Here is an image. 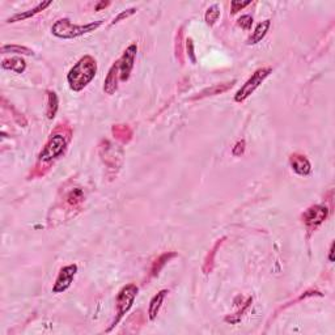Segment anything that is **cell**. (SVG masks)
Segmentation results:
<instances>
[{"instance_id":"9a60e30c","label":"cell","mask_w":335,"mask_h":335,"mask_svg":"<svg viewBox=\"0 0 335 335\" xmlns=\"http://www.w3.org/2000/svg\"><path fill=\"white\" fill-rule=\"evenodd\" d=\"M1 67L4 69H9V71H13L16 73H23L27 68V62L20 57L8 58V59H4L1 62Z\"/></svg>"},{"instance_id":"6da1fadb","label":"cell","mask_w":335,"mask_h":335,"mask_svg":"<svg viewBox=\"0 0 335 335\" xmlns=\"http://www.w3.org/2000/svg\"><path fill=\"white\" fill-rule=\"evenodd\" d=\"M97 73V62L91 55H85L73 65L67 73V83L71 91L81 92L95 79Z\"/></svg>"},{"instance_id":"d4e9b609","label":"cell","mask_w":335,"mask_h":335,"mask_svg":"<svg viewBox=\"0 0 335 335\" xmlns=\"http://www.w3.org/2000/svg\"><path fill=\"white\" fill-rule=\"evenodd\" d=\"M134 13H136V8H130V9H127V11L121 12V13H119V15L117 16L113 21H111V25L118 24L119 21H122L123 19H127V17H130V16H133Z\"/></svg>"},{"instance_id":"3957f363","label":"cell","mask_w":335,"mask_h":335,"mask_svg":"<svg viewBox=\"0 0 335 335\" xmlns=\"http://www.w3.org/2000/svg\"><path fill=\"white\" fill-rule=\"evenodd\" d=\"M102 23V20H99V21H93V23L85 24V25H75L68 19H61L51 27V33L61 39L77 38L80 35L88 34V33L99 29Z\"/></svg>"},{"instance_id":"f1b7e54d","label":"cell","mask_w":335,"mask_h":335,"mask_svg":"<svg viewBox=\"0 0 335 335\" xmlns=\"http://www.w3.org/2000/svg\"><path fill=\"white\" fill-rule=\"evenodd\" d=\"M109 4H110L109 1H106V3H105V1H101V3H99L97 5H96V11H100V9H102V8L107 7Z\"/></svg>"},{"instance_id":"d6986e66","label":"cell","mask_w":335,"mask_h":335,"mask_svg":"<svg viewBox=\"0 0 335 335\" xmlns=\"http://www.w3.org/2000/svg\"><path fill=\"white\" fill-rule=\"evenodd\" d=\"M220 15H221L220 7H219L217 4H213V5H211V7L207 9L206 15H204V20H206V23L208 24L209 27H212L213 24L219 20Z\"/></svg>"},{"instance_id":"5bb4252c","label":"cell","mask_w":335,"mask_h":335,"mask_svg":"<svg viewBox=\"0 0 335 335\" xmlns=\"http://www.w3.org/2000/svg\"><path fill=\"white\" fill-rule=\"evenodd\" d=\"M270 27H271L270 20H265L262 23H259L258 25L255 27L254 32L251 33V35L248 38L246 43H248V45H255V43H258V42L262 41V39L265 38V35L267 34V32H268Z\"/></svg>"},{"instance_id":"7c38bea8","label":"cell","mask_w":335,"mask_h":335,"mask_svg":"<svg viewBox=\"0 0 335 335\" xmlns=\"http://www.w3.org/2000/svg\"><path fill=\"white\" fill-rule=\"evenodd\" d=\"M234 84H236V80H232L225 84H216V85H213V87H209V88H206V89H203L201 93H198V96L193 97V100L195 101V100L204 99V97H208V96L221 95V93H224V92H227L228 89H231Z\"/></svg>"},{"instance_id":"4316f807","label":"cell","mask_w":335,"mask_h":335,"mask_svg":"<svg viewBox=\"0 0 335 335\" xmlns=\"http://www.w3.org/2000/svg\"><path fill=\"white\" fill-rule=\"evenodd\" d=\"M186 49H187V55L190 58L191 63H197V58H195L194 54V43H193V39L187 38L186 39Z\"/></svg>"},{"instance_id":"9c48e42d","label":"cell","mask_w":335,"mask_h":335,"mask_svg":"<svg viewBox=\"0 0 335 335\" xmlns=\"http://www.w3.org/2000/svg\"><path fill=\"white\" fill-rule=\"evenodd\" d=\"M290 164L292 167L293 171L299 175H309L312 173V165L306 159V156L301 153H293L290 157Z\"/></svg>"},{"instance_id":"ba28073f","label":"cell","mask_w":335,"mask_h":335,"mask_svg":"<svg viewBox=\"0 0 335 335\" xmlns=\"http://www.w3.org/2000/svg\"><path fill=\"white\" fill-rule=\"evenodd\" d=\"M137 53V46L136 43L130 45L127 49L123 51L122 57L119 58L118 65H119V76H121V81H127L130 79L131 71L134 68V63H135V58H136Z\"/></svg>"},{"instance_id":"5b68a950","label":"cell","mask_w":335,"mask_h":335,"mask_svg":"<svg viewBox=\"0 0 335 335\" xmlns=\"http://www.w3.org/2000/svg\"><path fill=\"white\" fill-rule=\"evenodd\" d=\"M137 291H139V288L136 287V284H133V283L127 284V286H125L122 290L119 291L118 296H117V317L113 321L110 328L107 329V332H110L111 329L117 326L119 324V321L123 318V316L131 309L134 300L137 296Z\"/></svg>"},{"instance_id":"4fadbf2b","label":"cell","mask_w":335,"mask_h":335,"mask_svg":"<svg viewBox=\"0 0 335 335\" xmlns=\"http://www.w3.org/2000/svg\"><path fill=\"white\" fill-rule=\"evenodd\" d=\"M168 291L167 290H161L160 292L156 293L155 296L152 297V300L149 301V308H148V317L151 321L156 320L157 314L160 312V308L163 302H164V299L167 296Z\"/></svg>"},{"instance_id":"8992f818","label":"cell","mask_w":335,"mask_h":335,"mask_svg":"<svg viewBox=\"0 0 335 335\" xmlns=\"http://www.w3.org/2000/svg\"><path fill=\"white\" fill-rule=\"evenodd\" d=\"M328 215H329L328 207L316 204V206L309 207V208L302 213V221H304V224L306 225V228H308L309 231H314L318 225H321L325 220H326Z\"/></svg>"},{"instance_id":"7a4b0ae2","label":"cell","mask_w":335,"mask_h":335,"mask_svg":"<svg viewBox=\"0 0 335 335\" xmlns=\"http://www.w3.org/2000/svg\"><path fill=\"white\" fill-rule=\"evenodd\" d=\"M69 135L71 134L66 135L65 131H63V133H54L50 136L46 145L43 147L41 153H39L38 164L35 167V170H39L42 168L50 169L51 163H54L58 157L62 156L63 152H65L66 147H67L69 141Z\"/></svg>"},{"instance_id":"2e32d148","label":"cell","mask_w":335,"mask_h":335,"mask_svg":"<svg viewBox=\"0 0 335 335\" xmlns=\"http://www.w3.org/2000/svg\"><path fill=\"white\" fill-rule=\"evenodd\" d=\"M174 257H177V253H174V251H168V253L161 254L160 257H159V258L153 262L152 268H151V275H152V276L159 275V272L163 270V267H164L165 265L170 261V259L174 258Z\"/></svg>"},{"instance_id":"e0dca14e","label":"cell","mask_w":335,"mask_h":335,"mask_svg":"<svg viewBox=\"0 0 335 335\" xmlns=\"http://www.w3.org/2000/svg\"><path fill=\"white\" fill-rule=\"evenodd\" d=\"M58 105H59V99H58L57 93L54 91H47V110H46L47 118H55L58 111Z\"/></svg>"},{"instance_id":"cb8c5ba5","label":"cell","mask_w":335,"mask_h":335,"mask_svg":"<svg viewBox=\"0 0 335 335\" xmlns=\"http://www.w3.org/2000/svg\"><path fill=\"white\" fill-rule=\"evenodd\" d=\"M237 25L242 28L244 31H250L251 25H253V17L250 15L241 16L240 19L237 20Z\"/></svg>"},{"instance_id":"277c9868","label":"cell","mask_w":335,"mask_h":335,"mask_svg":"<svg viewBox=\"0 0 335 335\" xmlns=\"http://www.w3.org/2000/svg\"><path fill=\"white\" fill-rule=\"evenodd\" d=\"M271 72H272V68H271V67H262V68L257 69V71L249 77L248 80H246V83L236 92V95H234V101H236V102H244L245 100L248 99V97H250V96L261 87V84L266 80L267 77L270 76Z\"/></svg>"},{"instance_id":"52a82bcc","label":"cell","mask_w":335,"mask_h":335,"mask_svg":"<svg viewBox=\"0 0 335 335\" xmlns=\"http://www.w3.org/2000/svg\"><path fill=\"white\" fill-rule=\"evenodd\" d=\"M77 274V265L72 263L68 266L62 267L59 274L57 276V280L53 286V293H63L67 291L72 284L73 279Z\"/></svg>"},{"instance_id":"30bf717a","label":"cell","mask_w":335,"mask_h":335,"mask_svg":"<svg viewBox=\"0 0 335 335\" xmlns=\"http://www.w3.org/2000/svg\"><path fill=\"white\" fill-rule=\"evenodd\" d=\"M118 80H121L119 76V65L118 62H115L114 65L111 66V68L107 72V76L103 83V92L106 95L111 96L114 95L117 89H118Z\"/></svg>"},{"instance_id":"8fae6325","label":"cell","mask_w":335,"mask_h":335,"mask_svg":"<svg viewBox=\"0 0 335 335\" xmlns=\"http://www.w3.org/2000/svg\"><path fill=\"white\" fill-rule=\"evenodd\" d=\"M53 4V1H42V3L37 4V7H34L33 9H29L27 12H23V13H16V15L11 16L9 19L7 20V23H17V21H24V20L31 19L33 16L38 15L39 12L45 11L46 8L50 7Z\"/></svg>"},{"instance_id":"ffe728a7","label":"cell","mask_w":335,"mask_h":335,"mask_svg":"<svg viewBox=\"0 0 335 335\" xmlns=\"http://www.w3.org/2000/svg\"><path fill=\"white\" fill-rule=\"evenodd\" d=\"M113 134H114V136L117 137V139H119V140L127 141V139H126L125 136H129L130 139H131L133 131H131V130H130L127 126L118 125V126H114V127H113Z\"/></svg>"},{"instance_id":"f546056e","label":"cell","mask_w":335,"mask_h":335,"mask_svg":"<svg viewBox=\"0 0 335 335\" xmlns=\"http://www.w3.org/2000/svg\"><path fill=\"white\" fill-rule=\"evenodd\" d=\"M333 254H334V242L330 245V250H329V261H330V262H333V261H334V258H333Z\"/></svg>"},{"instance_id":"484cf974","label":"cell","mask_w":335,"mask_h":335,"mask_svg":"<svg viewBox=\"0 0 335 335\" xmlns=\"http://www.w3.org/2000/svg\"><path fill=\"white\" fill-rule=\"evenodd\" d=\"M250 4L251 1H236V0H233V1H231V11H232V15H236L237 12L241 11V9H244L245 7H248Z\"/></svg>"},{"instance_id":"44dd1931","label":"cell","mask_w":335,"mask_h":335,"mask_svg":"<svg viewBox=\"0 0 335 335\" xmlns=\"http://www.w3.org/2000/svg\"><path fill=\"white\" fill-rule=\"evenodd\" d=\"M224 240V238H223ZM223 240H219L216 242V245L213 246V249L208 253V255H207L206 258V262H204V267H203V271L206 272V274H208L209 271L212 270V263H213V257H215V254H216V250L217 248H219V245H221V242H223Z\"/></svg>"},{"instance_id":"7402d4cb","label":"cell","mask_w":335,"mask_h":335,"mask_svg":"<svg viewBox=\"0 0 335 335\" xmlns=\"http://www.w3.org/2000/svg\"><path fill=\"white\" fill-rule=\"evenodd\" d=\"M251 302H253V299H251V297H249L248 301H246L244 306H242V309H240V310H238V312H237L234 316L227 317V318H225V322H231V324H238V322L241 321V317L244 316V312L249 308V305H250Z\"/></svg>"},{"instance_id":"ac0fdd59","label":"cell","mask_w":335,"mask_h":335,"mask_svg":"<svg viewBox=\"0 0 335 335\" xmlns=\"http://www.w3.org/2000/svg\"><path fill=\"white\" fill-rule=\"evenodd\" d=\"M1 54H21V55H33V50L20 45H4L1 46Z\"/></svg>"},{"instance_id":"603a6c76","label":"cell","mask_w":335,"mask_h":335,"mask_svg":"<svg viewBox=\"0 0 335 335\" xmlns=\"http://www.w3.org/2000/svg\"><path fill=\"white\" fill-rule=\"evenodd\" d=\"M83 191L80 189H75V190H72L67 195V203L71 204V206H76L77 203H80L83 201Z\"/></svg>"},{"instance_id":"83f0119b","label":"cell","mask_w":335,"mask_h":335,"mask_svg":"<svg viewBox=\"0 0 335 335\" xmlns=\"http://www.w3.org/2000/svg\"><path fill=\"white\" fill-rule=\"evenodd\" d=\"M244 152H245V140L237 141L236 144H234V147H233L232 153L234 156H241Z\"/></svg>"}]
</instances>
